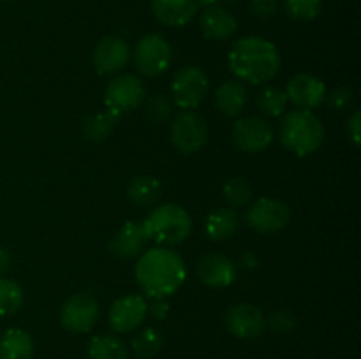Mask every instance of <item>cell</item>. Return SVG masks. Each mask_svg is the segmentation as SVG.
Returning <instances> with one entry per match:
<instances>
[{
	"label": "cell",
	"instance_id": "cell-21",
	"mask_svg": "<svg viewBox=\"0 0 361 359\" xmlns=\"http://www.w3.org/2000/svg\"><path fill=\"white\" fill-rule=\"evenodd\" d=\"M240 218L233 208H217L204 218V231L214 241H222L233 236L238 229Z\"/></svg>",
	"mask_w": 361,
	"mask_h": 359
},
{
	"label": "cell",
	"instance_id": "cell-27",
	"mask_svg": "<svg viewBox=\"0 0 361 359\" xmlns=\"http://www.w3.org/2000/svg\"><path fill=\"white\" fill-rule=\"evenodd\" d=\"M130 348L140 359H150L162 348V334L155 327H147L130 341Z\"/></svg>",
	"mask_w": 361,
	"mask_h": 359
},
{
	"label": "cell",
	"instance_id": "cell-37",
	"mask_svg": "<svg viewBox=\"0 0 361 359\" xmlns=\"http://www.w3.org/2000/svg\"><path fill=\"white\" fill-rule=\"evenodd\" d=\"M11 266V253L4 246H0V275L6 273Z\"/></svg>",
	"mask_w": 361,
	"mask_h": 359
},
{
	"label": "cell",
	"instance_id": "cell-2",
	"mask_svg": "<svg viewBox=\"0 0 361 359\" xmlns=\"http://www.w3.org/2000/svg\"><path fill=\"white\" fill-rule=\"evenodd\" d=\"M229 69L238 80L252 84L267 83L281 69V55L274 42L263 37H242L229 51Z\"/></svg>",
	"mask_w": 361,
	"mask_h": 359
},
{
	"label": "cell",
	"instance_id": "cell-12",
	"mask_svg": "<svg viewBox=\"0 0 361 359\" xmlns=\"http://www.w3.org/2000/svg\"><path fill=\"white\" fill-rule=\"evenodd\" d=\"M226 326L233 336L240 340H254L263 334L267 327V317L259 306L252 303H238L226 313Z\"/></svg>",
	"mask_w": 361,
	"mask_h": 359
},
{
	"label": "cell",
	"instance_id": "cell-15",
	"mask_svg": "<svg viewBox=\"0 0 361 359\" xmlns=\"http://www.w3.org/2000/svg\"><path fill=\"white\" fill-rule=\"evenodd\" d=\"M130 58V49L123 39L109 35L99 41L94 49V67L101 76H109L127 65Z\"/></svg>",
	"mask_w": 361,
	"mask_h": 359
},
{
	"label": "cell",
	"instance_id": "cell-25",
	"mask_svg": "<svg viewBox=\"0 0 361 359\" xmlns=\"http://www.w3.org/2000/svg\"><path fill=\"white\" fill-rule=\"evenodd\" d=\"M118 116H115L113 113L104 111V113H95V115L88 116L83 122V136L87 141L92 143H99V141H104L109 134L115 129L116 122H118Z\"/></svg>",
	"mask_w": 361,
	"mask_h": 359
},
{
	"label": "cell",
	"instance_id": "cell-14",
	"mask_svg": "<svg viewBox=\"0 0 361 359\" xmlns=\"http://www.w3.org/2000/svg\"><path fill=\"white\" fill-rule=\"evenodd\" d=\"M286 95H288V101L298 106L300 109L312 111V109L319 108L326 99V87L319 77L312 76V74H296L289 80Z\"/></svg>",
	"mask_w": 361,
	"mask_h": 359
},
{
	"label": "cell",
	"instance_id": "cell-23",
	"mask_svg": "<svg viewBox=\"0 0 361 359\" xmlns=\"http://www.w3.org/2000/svg\"><path fill=\"white\" fill-rule=\"evenodd\" d=\"M162 196V183L155 176L141 175L127 187V199L136 206H152Z\"/></svg>",
	"mask_w": 361,
	"mask_h": 359
},
{
	"label": "cell",
	"instance_id": "cell-3",
	"mask_svg": "<svg viewBox=\"0 0 361 359\" xmlns=\"http://www.w3.org/2000/svg\"><path fill=\"white\" fill-rule=\"evenodd\" d=\"M282 144L298 157H307L321 148L324 141V125L312 111L298 109L284 116L279 130Z\"/></svg>",
	"mask_w": 361,
	"mask_h": 359
},
{
	"label": "cell",
	"instance_id": "cell-16",
	"mask_svg": "<svg viewBox=\"0 0 361 359\" xmlns=\"http://www.w3.org/2000/svg\"><path fill=\"white\" fill-rule=\"evenodd\" d=\"M197 278L208 287H228L236 280V267L222 253H208L197 264Z\"/></svg>",
	"mask_w": 361,
	"mask_h": 359
},
{
	"label": "cell",
	"instance_id": "cell-39",
	"mask_svg": "<svg viewBox=\"0 0 361 359\" xmlns=\"http://www.w3.org/2000/svg\"><path fill=\"white\" fill-rule=\"evenodd\" d=\"M215 2H217V0H196L197 7H200V6H203L204 9H207V7H212V6H215Z\"/></svg>",
	"mask_w": 361,
	"mask_h": 359
},
{
	"label": "cell",
	"instance_id": "cell-7",
	"mask_svg": "<svg viewBox=\"0 0 361 359\" xmlns=\"http://www.w3.org/2000/svg\"><path fill=\"white\" fill-rule=\"evenodd\" d=\"M208 92V76L200 67H183L175 74L171 83L173 104L180 109H196Z\"/></svg>",
	"mask_w": 361,
	"mask_h": 359
},
{
	"label": "cell",
	"instance_id": "cell-19",
	"mask_svg": "<svg viewBox=\"0 0 361 359\" xmlns=\"http://www.w3.org/2000/svg\"><path fill=\"white\" fill-rule=\"evenodd\" d=\"M201 32L207 39L221 41V39L231 37L236 32V20L229 11L222 9L219 6L207 7L200 18Z\"/></svg>",
	"mask_w": 361,
	"mask_h": 359
},
{
	"label": "cell",
	"instance_id": "cell-30",
	"mask_svg": "<svg viewBox=\"0 0 361 359\" xmlns=\"http://www.w3.org/2000/svg\"><path fill=\"white\" fill-rule=\"evenodd\" d=\"M323 7V0H284V9L293 20H316Z\"/></svg>",
	"mask_w": 361,
	"mask_h": 359
},
{
	"label": "cell",
	"instance_id": "cell-24",
	"mask_svg": "<svg viewBox=\"0 0 361 359\" xmlns=\"http://www.w3.org/2000/svg\"><path fill=\"white\" fill-rule=\"evenodd\" d=\"M88 359H127L129 351L120 338L111 334L94 336L87 348Z\"/></svg>",
	"mask_w": 361,
	"mask_h": 359
},
{
	"label": "cell",
	"instance_id": "cell-32",
	"mask_svg": "<svg viewBox=\"0 0 361 359\" xmlns=\"http://www.w3.org/2000/svg\"><path fill=\"white\" fill-rule=\"evenodd\" d=\"M324 101L328 102V106L331 109L342 111V109H348L353 104V101H355V92L348 87H338L335 90H331L330 94H326Z\"/></svg>",
	"mask_w": 361,
	"mask_h": 359
},
{
	"label": "cell",
	"instance_id": "cell-5",
	"mask_svg": "<svg viewBox=\"0 0 361 359\" xmlns=\"http://www.w3.org/2000/svg\"><path fill=\"white\" fill-rule=\"evenodd\" d=\"M145 95H147V90H145V84L140 77L134 76V74L116 76L106 87V111L113 113V115L120 118L126 113H130L133 109L140 108L145 101Z\"/></svg>",
	"mask_w": 361,
	"mask_h": 359
},
{
	"label": "cell",
	"instance_id": "cell-13",
	"mask_svg": "<svg viewBox=\"0 0 361 359\" xmlns=\"http://www.w3.org/2000/svg\"><path fill=\"white\" fill-rule=\"evenodd\" d=\"M148 313V303L143 296L129 294L116 299L108 313L109 326L116 333H130L145 320Z\"/></svg>",
	"mask_w": 361,
	"mask_h": 359
},
{
	"label": "cell",
	"instance_id": "cell-11",
	"mask_svg": "<svg viewBox=\"0 0 361 359\" xmlns=\"http://www.w3.org/2000/svg\"><path fill=\"white\" fill-rule=\"evenodd\" d=\"M274 127L261 116L240 118L233 127V143L238 150L247 153H257L268 148L274 141Z\"/></svg>",
	"mask_w": 361,
	"mask_h": 359
},
{
	"label": "cell",
	"instance_id": "cell-6",
	"mask_svg": "<svg viewBox=\"0 0 361 359\" xmlns=\"http://www.w3.org/2000/svg\"><path fill=\"white\" fill-rule=\"evenodd\" d=\"M171 63V46L161 34H148L140 39L134 49V65L147 77H157Z\"/></svg>",
	"mask_w": 361,
	"mask_h": 359
},
{
	"label": "cell",
	"instance_id": "cell-18",
	"mask_svg": "<svg viewBox=\"0 0 361 359\" xmlns=\"http://www.w3.org/2000/svg\"><path fill=\"white\" fill-rule=\"evenodd\" d=\"M154 16L166 27H185L197 13L196 0H152Z\"/></svg>",
	"mask_w": 361,
	"mask_h": 359
},
{
	"label": "cell",
	"instance_id": "cell-26",
	"mask_svg": "<svg viewBox=\"0 0 361 359\" xmlns=\"http://www.w3.org/2000/svg\"><path fill=\"white\" fill-rule=\"evenodd\" d=\"M23 289L18 282L0 278V317L13 315L23 305Z\"/></svg>",
	"mask_w": 361,
	"mask_h": 359
},
{
	"label": "cell",
	"instance_id": "cell-34",
	"mask_svg": "<svg viewBox=\"0 0 361 359\" xmlns=\"http://www.w3.org/2000/svg\"><path fill=\"white\" fill-rule=\"evenodd\" d=\"M277 0H252L250 2V11L257 18H271L277 13Z\"/></svg>",
	"mask_w": 361,
	"mask_h": 359
},
{
	"label": "cell",
	"instance_id": "cell-38",
	"mask_svg": "<svg viewBox=\"0 0 361 359\" xmlns=\"http://www.w3.org/2000/svg\"><path fill=\"white\" fill-rule=\"evenodd\" d=\"M242 264L245 267H254L257 264V259H256V256H254L252 252H247V253H243L242 256Z\"/></svg>",
	"mask_w": 361,
	"mask_h": 359
},
{
	"label": "cell",
	"instance_id": "cell-8",
	"mask_svg": "<svg viewBox=\"0 0 361 359\" xmlns=\"http://www.w3.org/2000/svg\"><path fill=\"white\" fill-rule=\"evenodd\" d=\"M171 141L182 153H197L208 141V125L200 115L183 111L171 122Z\"/></svg>",
	"mask_w": 361,
	"mask_h": 359
},
{
	"label": "cell",
	"instance_id": "cell-40",
	"mask_svg": "<svg viewBox=\"0 0 361 359\" xmlns=\"http://www.w3.org/2000/svg\"><path fill=\"white\" fill-rule=\"evenodd\" d=\"M224 2H228V4H235V2H238V0H224Z\"/></svg>",
	"mask_w": 361,
	"mask_h": 359
},
{
	"label": "cell",
	"instance_id": "cell-29",
	"mask_svg": "<svg viewBox=\"0 0 361 359\" xmlns=\"http://www.w3.org/2000/svg\"><path fill=\"white\" fill-rule=\"evenodd\" d=\"M222 194H224V199L228 201L229 206L242 208L249 204L250 197H252V187L243 178H231L222 187Z\"/></svg>",
	"mask_w": 361,
	"mask_h": 359
},
{
	"label": "cell",
	"instance_id": "cell-35",
	"mask_svg": "<svg viewBox=\"0 0 361 359\" xmlns=\"http://www.w3.org/2000/svg\"><path fill=\"white\" fill-rule=\"evenodd\" d=\"M360 129H361V116H360V111H355L348 120V134L356 146H360V143H361V130Z\"/></svg>",
	"mask_w": 361,
	"mask_h": 359
},
{
	"label": "cell",
	"instance_id": "cell-4",
	"mask_svg": "<svg viewBox=\"0 0 361 359\" xmlns=\"http://www.w3.org/2000/svg\"><path fill=\"white\" fill-rule=\"evenodd\" d=\"M143 229L148 239H154L161 245H178L189 238L192 220L182 206L166 203L150 211L145 218Z\"/></svg>",
	"mask_w": 361,
	"mask_h": 359
},
{
	"label": "cell",
	"instance_id": "cell-31",
	"mask_svg": "<svg viewBox=\"0 0 361 359\" xmlns=\"http://www.w3.org/2000/svg\"><path fill=\"white\" fill-rule=\"evenodd\" d=\"M173 113V102L166 95L154 94L145 104V115L152 123H162L169 120Z\"/></svg>",
	"mask_w": 361,
	"mask_h": 359
},
{
	"label": "cell",
	"instance_id": "cell-9",
	"mask_svg": "<svg viewBox=\"0 0 361 359\" xmlns=\"http://www.w3.org/2000/svg\"><path fill=\"white\" fill-rule=\"evenodd\" d=\"M247 224L261 234H275L288 225L291 210L284 201L261 197L247 211Z\"/></svg>",
	"mask_w": 361,
	"mask_h": 359
},
{
	"label": "cell",
	"instance_id": "cell-36",
	"mask_svg": "<svg viewBox=\"0 0 361 359\" xmlns=\"http://www.w3.org/2000/svg\"><path fill=\"white\" fill-rule=\"evenodd\" d=\"M150 313L155 319L162 320L168 317L169 313V305L164 298H154V303L150 305Z\"/></svg>",
	"mask_w": 361,
	"mask_h": 359
},
{
	"label": "cell",
	"instance_id": "cell-1",
	"mask_svg": "<svg viewBox=\"0 0 361 359\" xmlns=\"http://www.w3.org/2000/svg\"><path fill=\"white\" fill-rule=\"evenodd\" d=\"M136 282L150 298H168L185 282L187 267L182 257L169 248L143 252L134 267Z\"/></svg>",
	"mask_w": 361,
	"mask_h": 359
},
{
	"label": "cell",
	"instance_id": "cell-17",
	"mask_svg": "<svg viewBox=\"0 0 361 359\" xmlns=\"http://www.w3.org/2000/svg\"><path fill=\"white\" fill-rule=\"evenodd\" d=\"M147 234H145L143 224H136V222H126L118 231L113 236L109 248L120 259H134V257L141 256L147 243Z\"/></svg>",
	"mask_w": 361,
	"mask_h": 359
},
{
	"label": "cell",
	"instance_id": "cell-20",
	"mask_svg": "<svg viewBox=\"0 0 361 359\" xmlns=\"http://www.w3.org/2000/svg\"><path fill=\"white\" fill-rule=\"evenodd\" d=\"M247 99L249 95H247L245 87L235 80L224 81L215 92V106L226 116L240 115L245 109Z\"/></svg>",
	"mask_w": 361,
	"mask_h": 359
},
{
	"label": "cell",
	"instance_id": "cell-10",
	"mask_svg": "<svg viewBox=\"0 0 361 359\" xmlns=\"http://www.w3.org/2000/svg\"><path fill=\"white\" fill-rule=\"evenodd\" d=\"M101 308L94 296L74 294L63 303L60 310V324L71 333H88L97 324Z\"/></svg>",
	"mask_w": 361,
	"mask_h": 359
},
{
	"label": "cell",
	"instance_id": "cell-33",
	"mask_svg": "<svg viewBox=\"0 0 361 359\" xmlns=\"http://www.w3.org/2000/svg\"><path fill=\"white\" fill-rule=\"evenodd\" d=\"M270 324L271 331L274 333H288V331H293L296 326V319L291 312L288 310H281V312H275L270 319L267 320Z\"/></svg>",
	"mask_w": 361,
	"mask_h": 359
},
{
	"label": "cell",
	"instance_id": "cell-22",
	"mask_svg": "<svg viewBox=\"0 0 361 359\" xmlns=\"http://www.w3.org/2000/svg\"><path fill=\"white\" fill-rule=\"evenodd\" d=\"M34 358V340L23 329H7L0 336V359H32Z\"/></svg>",
	"mask_w": 361,
	"mask_h": 359
},
{
	"label": "cell",
	"instance_id": "cell-28",
	"mask_svg": "<svg viewBox=\"0 0 361 359\" xmlns=\"http://www.w3.org/2000/svg\"><path fill=\"white\" fill-rule=\"evenodd\" d=\"M286 106H288V95L281 88L267 87L257 95V108L263 115L270 116V118L281 116L284 113Z\"/></svg>",
	"mask_w": 361,
	"mask_h": 359
}]
</instances>
